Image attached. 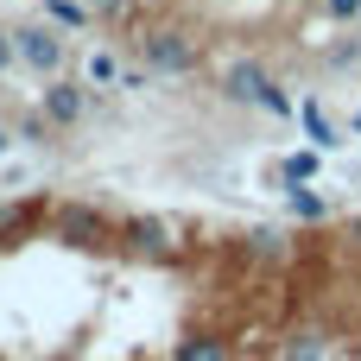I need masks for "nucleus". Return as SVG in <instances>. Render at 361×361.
Returning <instances> with one entry per match:
<instances>
[{
    "label": "nucleus",
    "instance_id": "f257e3e1",
    "mask_svg": "<svg viewBox=\"0 0 361 361\" xmlns=\"http://www.w3.org/2000/svg\"><path fill=\"white\" fill-rule=\"evenodd\" d=\"M13 38H19V63H25V70H38V76H57V70H63V51H70V44H63L57 25L32 19V25H19Z\"/></svg>",
    "mask_w": 361,
    "mask_h": 361
},
{
    "label": "nucleus",
    "instance_id": "f03ea898",
    "mask_svg": "<svg viewBox=\"0 0 361 361\" xmlns=\"http://www.w3.org/2000/svg\"><path fill=\"white\" fill-rule=\"evenodd\" d=\"M222 89H228V102H254V108H267V114H292V95H279L260 63H235V70L222 76Z\"/></svg>",
    "mask_w": 361,
    "mask_h": 361
},
{
    "label": "nucleus",
    "instance_id": "7ed1b4c3",
    "mask_svg": "<svg viewBox=\"0 0 361 361\" xmlns=\"http://www.w3.org/2000/svg\"><path fill=\"white\" fill-rule=\"evenodd\" d=\"M140 51H146V70H165V76L197 70V44H190L184 32H146V38H140Z\"/></svg>",
    "mask_w": 361,
    "mask_h": 361
},
{
    "label": "nucleus",
    "instance_id": "20e7f679",
    "mask_svg": "<svg viewBox=\"0 0 361 361\" xmlns=\"http://www.w3.org/2000/svg\"><path fill=\"white\" fill-rule=\"evenodd\" d=\"M38 108H44V121H51V127H76V121H82V108H89V95H82V82L51 76V82H44V95H38Z\"/></svg>",
    "mask_w": 361,
    "mask_h": 361
},
{
    "label": "nucleus",
    "instance_id": "39448f33",
    "mask_svg": "<svg viewBox=\"0 0 361 361\" xmlns=\"http://www.w3.org/2000/svg\"><path fill=\"white\" fill-rule=\"evenodd\" d=\"M317 152H324V146H311V152H292V159L279 165V184H311V171H317Z\"/></svg>",
    "mask_w": 361,
    "mask_h": 361
},
{
    "label": "nucleus",
    "instance_id": "423d86ee",
    "mask_svg": "<svg viewBox=\"0 0 361 361\" xmlns=\"http://www.w3.org/2000/svg\"><path fill=\"white\" fill-rule=\"evenodd\" d=\"M292 216H298V222H324V216H330V203H324L317 190H305V184H292Z\"/></svg>",
    "mask_w": 361,
    "mask_h": 361
},
{
    "label": "nucleus",
    "instance_id": "0eeeda50",
    "mask_svg": "<svg viewBox=\"0 0 361 361\" xmlns=\"http://www.w3.org/2000/svg\"><path fill=\"white\" fill-rule=\"evenodd\" d=\"M127 235H133V247H152V254H165V247H171V235H165V222H146V216H140V222H133Z\"/></svg>",
    "mask_w": 361,
    "mask_h": 361
},
{
    "label": "nucleus",
    "instance_id": "6e6552de",
    "mask_svg": "<svg viewBox=\"0 0 361 361\" xmlns=\"http://www.w3.org/2000/svg\"><path fill=\"white\" fill-rule=\"evenodd\" d=\"M178 361H228V349H222V343H209V336H197V343H184V349H178Z\"/></svg>",
    "mask_w": 361,
    "mask_h": 361
},
{
    "label": "nucleus",
    "instance_id": "1a4fd4ad",
    "mask_svg": "<svg viewBox=\"0 0 361 361\" xmlns=\"http://www.w3.org/2000/svg\"><path fill=\"white\" fill-rule=\"evenodd\" d=\"M89 82H121V63L108 51H89Z\"/></svg>",
    "mask_w": 361,
    "mask_h": 361
},
{
    "label": "nucleus",
    "instance_id": "9d476101",
    "mask_svg": "<svg viewBox=\"0 0 361 361\" xmlns=\"http://www.w3.org/2000/svg\"><path fill=\"white\" fill-rule=\"evenodd\" d=\"M298 114H305V127H311V140H317V146H336V133H330V121L317 114V102H305Z\"/></svg>",
    "mask_w": 361,
    "mask_h": 361
},
{
    "label": "nucleus",
    "instance_id": "9b49d317",
    "mask_svg": "<svg viewBox=\"0 0 361 361\" xmlns=\"http://www.w3.org/2000/svg\"><path fill=\"white\" fill-rule=\"evenodd\" d=\"M63 235H70V241H89V235H95V216H89V209H70V216H63Z\"/></svg>",
    "mask_w": 361,
    "mask_h": 361
},
{
    "label": "nucleus",
    "instance_id": "f8f14e48",
    "mask_svg": "<svg viewBox=\"0 0 361 361\" xmlns=\"http://www.w3.org/2000/svg\"><path fill=\"white\" fill-rule=\"evenodd\" d=\"M51 19H57V25H89V13H82L76 0H51Z\"/></svg>",
    "mask_w": 361,
    "mask_h": 361
},
{
    "label": "nucleus",
    "instance_id": "ddd939ff",
    "mask_svg": "<svg viewBox=\"0 0 361 361\" xmlns=\"http://www.w3.org/2000/svg\"><path fill=\"white\" fill-rule=\"evenodd\" d=\"M324 355V343H317V336H305V343H292V349H286V361H317Z\"/></svg>",
    "mask_w": 361,
    "mask_h": 361
},
{
    "label": "nucleus",
    "instance_id": "4468645a",
    "mask_svg": "<svg viewBox=\"0 0 361 361\" xmlns=\"http://www.w3.org/2000/svg\"><path fill=\"white\" fill-rule=\"evenodd\" d=\"M6 63H19V38L0 25V76H6Z\"/></svg>",
    "mask_w": 361,
    "mask_h": 361
},
{
    "label": "nucleus",
    "instance_id": "2eb2a0df",
    "mask_svg": "<svg viewBox=\"0 0 361 361\" xmlns=\"http://www.w3.org/2000/svg\"><path fill=\"white\" fill-rule=\"evenodd\" d=\"M89 6H95V13H108V19H127V13H133V0H89Z\"/></svg>",
    "mask_w": 361,
    "mask_h": 361
},
{
    "label": "nucleus",
    "instance_id": "dca6fc26",
    "mask_svg": "<svg viewBox=\"0 0 361 361\" xmlns=\"http://www.w3.org/2000/svg\"><path fill=\"white\" fill-rule=\"evenodd\" d=\"M330 19H361V0H330Z\"/></svg>",
    "mask_w": 361,
    "mask_h": 361
},
{
    "label": "nucleus",
    "instance_id": "f3484780",
    "mask_svg": "<svg viewBox=\"0 0 361 361\" xmlns=\"http://www.w3.org/2000/svg\"><path fill=\"white\" fill-rule=\"evenodd\" d=\"M349 241H355V247H361V216H355V222H349Z\"/></svg>",
    "mask_w": 361,
    "mask_h": 361
},
{
    "label": "nucleus",
    "instance_id": "a211bd4d",
    "mask_svg": "<svg viewBox=\"0 0 361 361\" xmlns=\"http://www.w3.org/2000/svg\"><path fill=\"white\" fill-rule=\"evenodd\" d=\"M0 228H13V209H6V203H0Z\"/></svg>",
    "mask_w": 361,
    "mask_h": 361
},
{
    "label": "nucleus",
    "instance_id": "6ab92c4d",
    "mask_svg": "<svg viewBox=\"0 0 361 361\" xmlns=\"http://www.w3.org/2000/svg\"><path fill=\"white\" fill-rule=\"evenodd\" d=\"M6 146H13V133H0V152H6Z\"/></svg>",
    "mask_w": 361,
    "mask_h": 361
},
{
    "label": "nucleus",
    "instance_id": "aec40b11",
    "mask_svg": "<svg viewBox=\"0 0 361 361\" xmlns=\"http://www.w3.org/2000/svg\"><path fill=\"white\" fill-rule=\"evenodd\" d=\"M355 133H361V114H355Z\"/></svg>",
    "mask_w": 361,
    "mask_h": 361
}]
</instances>
